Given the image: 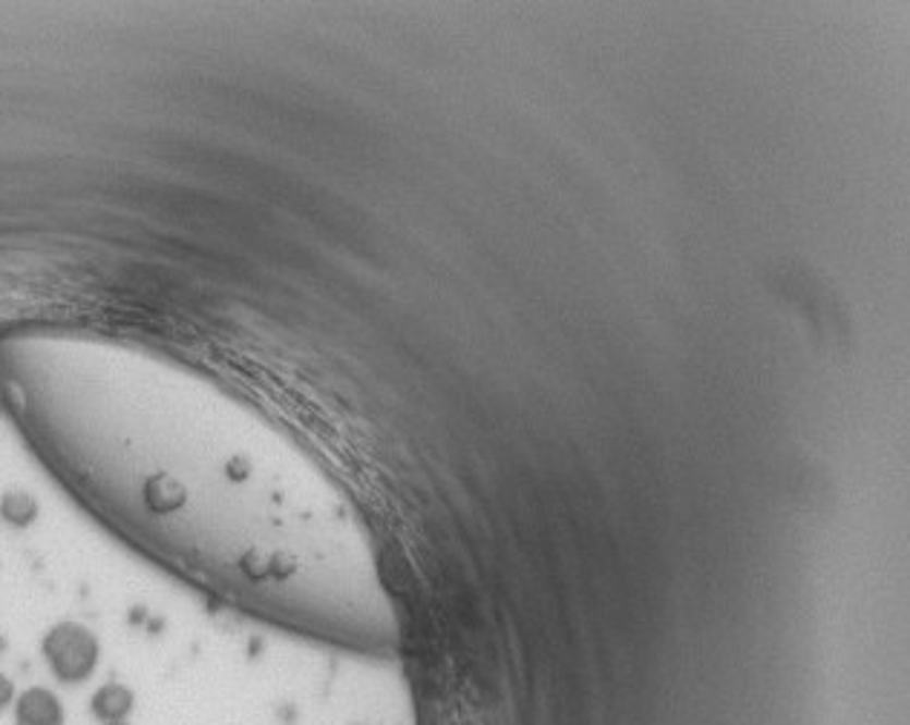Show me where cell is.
<instances>
[{
    "mask_svg": "<svg viewBox=\"0 0 910 725\" xmlns=\"http://www.w3.org/2000/svg\"><path fill=\"white\" fill-rule=\"evenodd\" d=\"M12 702H15V685H12V679L0 674V711H7Z\"/></svg>",
    "mask_w": 910,
    "mask_h": 725,
    "instance_id": "5b68a950",
    "label": "cell"
},
{
    "mask_svg": "<svg viewBox=\"0 0 910 725\" xmlns=\"http://www.w3.org/2000/svg\"><path fill=\"white\" fill-rule=\"evenodd\" d=\"M15 725H64V705L49 688H26L15 700Z\"/></svg>",
    "mask_w": 910,
    "mask_h": 725,
    "instance_id": "7a4b0ae2",
    "label": "cell"
},
{
    "mask_svg": "<svg viewBox=\"0 0 910 725\" xmlns=\"http://www.w3.org/2000/svg\"><path fill=\"white\" fill-rule=\"evenodd\" d=\"M133 702H136V697H133V691H130L128 685L107 683L93 693L89 709H93V714H96L101 723H116V720L128 717L130 711H133Z\"/></svg>",
    "mask_w": 910,
    "mask_h": 725,
    "instance_id": "3957f363",
    "label": "cell"
},
{
    "mask_svg": "<svg viewBox=\"0 0 910 725\" xmlns=\"http://www.w3.org/2000/svg\"><path fill=\"white\" fill-rule=\"evenodd\" d=\"M44 660L56 679L78 685L98 668V639L75 622H61L44 637Z\"/></svg>",
    "mask_w": 910,
    "mask_h": 725,
    "instance_id": "6da1fadb",
    "label": "cell"
},
{
    "mask_svg": "<svg viewBox=\"0 0 910 725\" xmlns=\"http://www.w3.org/2000/svg\"><path fill=\"white\" fill-rule=\"evenodd\" d=\"M0 516H3V521L15 524V527H26V524L38 516V504H35V499L29 492L12 490L0 501Z\"/></svg>",
    "mask_w": 910,
    "mask_h": 725,
    "instance_id": "277c9868",
    "label": "cell"
},
{
    "mask_svg": "<svg viewBox=\"0 0 910 725\" xmlns=\"http://www.w3.org/2000/svg\"><path fill=\"white\" fill-rule=\"evenodd\" d=\"M105 725H128L124 720H116V723H105Z\"/></svg>",
    "mask_w": 910,
    "mask_h": 725,
    "instance_id": "8992f818",
    "label": "cell"
}]
</instances>
